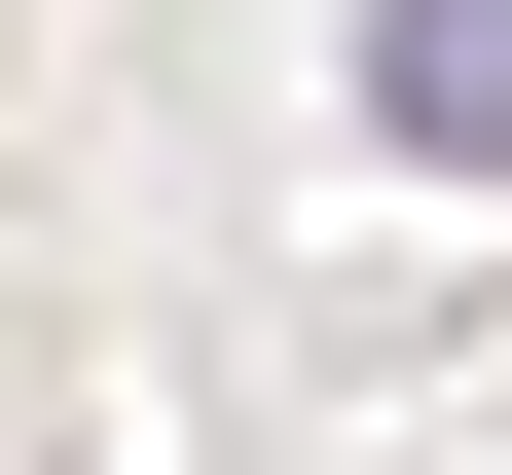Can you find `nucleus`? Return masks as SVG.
I'll return each instance as SVG.
<instances>
[{
	"mask_svg": "<svg viewBox=\"0 0 512 475\" xmlns=\"http://www.w3.org/2000/svg\"><path fill=\"white\" fill-rule=\"evenodd\" d=\"M366 110H403L439 183H512V0H366Z\"/></svg>",
	"mask_w": 512,
	"mask_h": 475,
	"instance_id": "1",
	"label": "nucleus"
}]
</instances>
